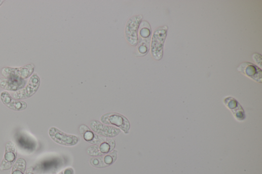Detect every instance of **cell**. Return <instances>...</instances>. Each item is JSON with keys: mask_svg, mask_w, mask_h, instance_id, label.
I'll list each match as a JSON object with an SVG mask.
<instances>
[{"mask_svg": "<svg viewBox=\"0 0 262 174\" xmlns=\"http://www.w3.org/2000/svg\"><path fill=\"white\" fill-rule=\"evenodd\" d=\"M40 86V79L37 74L33 75L25 87L12 93V98L22 100L32 97L37 91Z\"/></svg>", "mask_w": 262, "mask_h": 174, "instance_id": "cell-1", "label": "cell"}, {"mask_svg": "<svg viewBox=\"0 0 262 174\" xmlns=\"http://www.w3.org/2000/svg\"><path fill=\"white\" fill-rule=\"evenodd\" d=\"M162 27L155 30L151 45V54L157 60L162 57L163 47L166 37L167 28Z\"/></svg>", "mask_w": 262, "mask_h": 174, "instance_id": "cell-2", "label": "cell"}, {"mask_svg": "<svg viewBox=\"0 0 262 174\" xmlns=\"http://www.w3.org/2000/svg\"><path fill=\"white\" fill-rule=\"evenodd\" d=\"M35 66L29 64L20 68L5 67L1 70L2 74L6 78H17L25 80L31 77L34 72Z\"/></svg>", "mask_w": 262, "mask_h": 174, "instance_id": "cell-3", "label": "cell"}, {"mask_svg": "<svg viewBox=\"0 0 262 174\" xmlns=\"http://www.w3.org/2000/svg\"><path fill=\"white\" fill-rule=\"evenodd\" d=\"M143 19L142 15H136L130 18L127 23L126 38L129 44L133 46H136L139 42L138 33Z\"/></svg>", "mask_w": 262, "mask_h": 174, "instance_id": "cell-4", "label": "cell"}, {"mask_svg": "<svg viewBox=\"0 0 262 174\" xmlns=\"http://www.w3.org/2000/svg\"><path fill=\"white\" fill-rule=\"evenodd\" d=\"M101 120L104 124L115 126L125 133H128L130 129L129 120L119 114L111 113L105 114L101 117Z\"/></svg>", "mask_w": 262, "mask_h": 174, "instance_id": "cell-5", "label": "cell"}, {"mask_svg": "<svg viewBox=\"0 0 262 174\" xmlns=\"http://www.w3.org/2000/svg\"><path fill=\"white\" fill-rule=\"evenodd\" d=\"M49 135L55 142L65 146H74L79 142V139L77 136L68 135L56 127H51L49 130Z\"/></svg>", "mask_w": 262, "mask_h": 174, "instance_id": "cell-6", "label": "cell"}, {"mask_svg": "<svg viewBox=\"0 0 262 174\" xmlns=\"http://www.w3.org/2000/svg\"><path fill=\"white\" fill-rule=\"evenodd\" d=\"M18 149L16 145L11 142L6 143L5 147V154L0 166V170L6 171L11 169L16 162Z\"/></svg>", "mask_w": 262, "mask_h": 174, "instance_id": "cell-7", "label": "cell"}, {"mask_svg": "<svg viewBox=\"0 0 262 174\" xmlns=\"http://www.w3.org/2000/svg\"><path fill=\"white\" fill-rule=\"evenodd\" d=\"M115 146V142L114 139L104 137L97 145L90 146L87 152L92 156H101L112 152Z\"/></svg>", "mask_w": 262, "mask_h": 174, "instance_id": "cell-8", "label": "cell"}, {"mask_svg": "<svg viewBox=\"0 0 262 174\" xmlns=\"http://www.w3.org/2000/svg\"><path fill=\"white\" fill-rule=\"evenodd\" d=\"M92 130L103 137L112 138L119 135L121 131L114 127L106 125L97 120H92L90 123Z\"/></svg>", "mask_w": 262, "mask_h": 174, "instance_id": "cell-9", "label": "cell"}, {"mask_svg": "<svg viewBox=\"0 0 262 174\" xmlns=\"http://www.w3.org/2000/svg\"><path fill=\"white\" fill-rule=\"evenodd\" d=\"M237 70L255 81L262 83V70L254 64L248 62H243L239 66Z\"/></svg>", "mask_w": 262, "mask_h": 174, "instance_id": "cell-10", "label": "cell"}, {"mask_svg": "<svg viewBox=\"0 0 262 174\" xmlns=\"http://www.w3.org/2000/svg\"><path fill=\"white\" fill-rule=\"evenodd\" d=\"M0 99L8 109L12 111H22L26 110L27 107L25 102L13 98L10 93L6 91L1 93Z\"/></svg>", "mask_w": 262, "mask_h": 174, "instance_id": "cell-11", "label": "cell"}, {"mask_svg": "<svg viewBox=\"0 0 262 174\" xmlns=\"http://www.w3.org/2000/svg\"><path fill=\"white\" fill-rule=\"evenodd\" d=\"M117 158V151L114 150L107 154L92 158L90 160V163L94 167L102 168L113 164L116 161Z\"/></svg>", "mask_w": 262, "mask_h": 174, "instance_id": "cell-12", "label": "cell"}, {"mask_svg": "<svg viewBox=\"0 0 262 174\" xmlns=\"http://www.w3.org/2000/svg\"><path fill=\"white\" fill-rule=\"evenodd\" d=\"M25 84V80L6 78L0 79V87L8 90L16 91L23 88Z\"/></svg>", "mask_w": 262, "mask_h": 174, "instance_id": "cell-13", "label": "cell"}, {"mask_svg": "<svg viewBox=\"0 0 262 174\" xmlns=\"http://www.w3.org/2000/svg\"><path fill=\"white\" fill-rule=\"evenodd\" d=\"M26 168V160L23 158H19L12 166L11 174H25Z\"/></svg>", "mask_w": 262, "mask_h": 174, "instance_id": "cell-14", "label": "cell"}, {"mask_svg": "<svg viewBox=\"0 0 262 174\" xmlns=\"http://www.w3.org/2000/svg\"><path fill=\"white\" fill-rule=\"evenodd\" d=\"M253 58L254 60L259 65L260 68H262V58L261 55L258 54V53H255L253 56Z\"/></svg>", "mask_w": 262, "mask_h": 174, "instance_id": "cell-15", "label": "cell"}, {"mask_svg": "<svg viewBox=\"0 0 262 174\" xmlns=\"http://www.w3.org/2000/svg\"><path fill=\"white\" fill-rule=\"evenodd\" d=\"M57 174H74L73 168H67Z\"/></svg>", "mask_w": 262, "mask_h": 174, "instance_id": "cell-16", "label": "cell"}, {"mask_svg": "<svg viewBox=\"0 0 262 174\" xmlns=\"http://www.w3.org/2000/svg\"><path fill=\"white\" fill-rule=\"evenodd\" d=\"M25 174H34L33 169L32 168H30V169H27L25 172Z\"/></svg>", "mask_w": 262, "mask_h": 174, "instance_id": "cell-17", "label": "cell"}, {"mask_svg": "<svg viewBox=\"0 0 262 174\" xmlns=\"http://www.w3.org/2000/svg\"><path fill=\"white\" fill-rule=\"evenodd\" d=\"M4 2V1H2V0H0V7L1 6V5L3 4Z\"/></svg>", "mask_w": 262, "mask_h": 174, "instance_id": "cell-18", "label": "cell"}]
</instances>
